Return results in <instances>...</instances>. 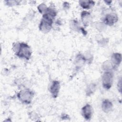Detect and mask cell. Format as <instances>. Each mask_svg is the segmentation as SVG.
<instances>
[{
    "instance_id": "5bb4252c",
    "label": "cell",
    "mask_w": 122,
    "mask_h": 122,
    "mask_svg": "<svg viewBox=\"0 0 122 122\" xmlns=\"http://www.w3.org/2000/svg\"><path fill=\"white\" fill-rule=\"evenodd\" d=\"M96 89V85L94 83L90 84L86 88V93L87 96H90L92 94Z\"/></svg>"
},
{
    "instance_id": "7a4b0ae2",
    "label": "cell",
    "mask_w": 122,
    "mask_h": 122,
    "mask_svg": "<svg viewBox=\"0 0 122 122\" xmlns=\"http://www.w3.org/2000/svg\"><path fill=\"white\" fill-rule=\"evenodd\" d=\"M54 18L51 16L43 14L42 18L39 25V28L41 31L44 33L49 32L52 29Z\"/></svg>"
},
{
    "instance_id": "3957f363",
    "label": "cell",
    "mask_w": 122,
    "mask_h": 122,
    "mask_svg": "<svg viewBox=\"0 0 122 122\" xmlns=\"http://www.w3.org/2000/svg\"><path fill=\"white\" fill-rule=\"evenodd\" d=\"M34 96V92L29 89L20 90L17 95L18 99L23 103L30 104Z\"/></svg>"
},
{
    "instance_id": "8fae6325",
    "label": "cell",
    "mask_w": 122,
    "mask_h": 122,
    "mask_svg": "<svg viewBox=\"0 0 122 122\" xmlns=\"http://www.w3.org/2000/svg\"><path fill=\"white\" fill-rule=\"evenodd\" d=\"M113 105L112 102L108 99L103 101L102 104V110L105 113H108L112 110Z\"/></svg>"
},
{
    "instance_id": "e0dca14e",
    "label": "cell",
    "mask_w": 122,
    "mask_h": 122,
    "mask_svg": "<svg viewBox=\"0 0 122 122\" xmlns=\"http://www.w3.org/2000/svg\"><path fill=\"white\" fill-rule=\"evenodd\" d=\"M6 4L9 6H13L16 5H19L20 3V1L18 0H6L5 1Z\"/></svg>"
},
{
    "instance_id": "9a60e30c",
    "label": "cell",
    "mask_w": 122,
    "mask_h": 122,
    "mask_svg": "<svg viewBox=\"0 0 122 122\" xmlns=\"http://www.w3.org/2000/svg\"><path fill=\"white\" fill-rule=\"evenodd\" d=\"M70 27L72 29V30H81V28L79 25V22L77 20H72L70 22Z\"/></svg>"
},
{
    "instance_id": "d6986e66",
    "label": "cell",
    "mask_w": 122,
    "mask_h": 122,
    "mask_svg": "<svg viewBox=\"0 0 122 122\" xmlns=\"http://www.w3.org/2000/svg\"><path fill=\"white\" fill-rule=\"evenodd\" d=\"M63 8H64L65 9H68L70 8V4L68 2H65L63 3Z\"/></svg>"
},
{
    "instance_id": "5b68a950",
    "label": "cell",
    "mask_w": 122,
    "mask_h": 122,
    "mask_svg": "<svg viewBox=\"0 0 122 122\" xmlns=\"http://www.w3.org/2000/svg\"><path fill=\"white\" fill-rule=\"evenodd\" d=\"M118 20V17L115 13H110L105 15L104 18L103 22L105 25L112 26Z\"/></svg>"
},
{
    "instance_id": "30bf717a",
    "label": "cell",
    "mask_w": 122,
    "mask_h": 122,
    "mask_svg": "<svg viewBox=\"0 0 122 122\" xmlns=\"http://www.w3.org/2000/svg\"><path fill=\"white\" fill-rule=\"evenodd\" d=\"M121 61L122 55L121 53L118 52H115L112 54L111 56V61L114 68L119 66L120 64Z\"/></svg>"
},
{
    "instance_id": "ac0fdd59",
    "label": "cell",
    "mask_w": 122,
    "mask_h": 122,
    "mask_svg": "<svg viewBox=\"0 0 122 122\" xmlns=\"http://www.w3.org/2000/svg\"><path fill=\"white\" fill-rule=\"evenodd\" d=\"M118 89L119 92H121L122 91V79H120L118 82Z\"/></svg>"
},
{
    "instance_id": "9c48e42d",
    "label": "cell",
    "mask_w": 122,
    "mask_h": 122,
    "mask_svg": "<svg viewBox=\"0 0 122 122\" xmlns=\"http://www.w3.org/2000/svg\"><path fill=\"white\" fill-rule=\"evenodd\" d=\"M81 18L85 27L89 26L92 21V15L91 13L86 10H83L81 12Z\"/></svg>"
},
{
    "instance_id": "7c38bea8",
    "label": "cell",
    "mask_w": 122,
    "mask_h": 122,
    "mask_svg": "<svg viewBox=\"0 0 122 122\" xmlns=\"http://www.w3.org/2000/svg\"><path fill=\"white\" fill-rule=\"evenodd\" d=\"M79 3L84 9H90L94 6L95 1L93 0H80Z\"/></svg>"
},
{
    "instance_id": "8992f818",
    "label": "cell",
    "mask_w": 122,
    "mask_h": 122,
    "mask_svg": "<svg viewBox=\"0 0 122 122\" xmlns=\"http://www.w3.org/2000/svg\"><path fill=\"white\" fill-rule=\"evenodd\" d=\"M60 89V82L58 81H53L50 87V92L53 98H56L58 97Z\"/></svg>"
},
{
    "instance_id": "4fadbf2b",
    "label": "cell",
    "mask_w": 122,
    "mask_h": 122,
    "mask_svg": "<svg viewBox=\"0 0 122 122\" xmlns=\"http://www.w3.org/2000/svg\"><path fill=\"white\" fill-rule=\"evenodd\" d=\"M102 68L104 71H112V70L114 68L111 61H105L102 65Z\"/></svg>"
},
{
    "instance_id": "2e32d148",
    "label": "cell",
    "mask_w": 122,
    "mask_h": 122,
    "mask_svg": "<svg viewBox=\"0 0 122 122\" xmlns=\"http://www.w3.org/2000/svg\"><path fill=\"white\" fill-rule=\"evenodd\" d=\"M48 7H47V6L44 3H42L38 6L37 9L39 12L43 15L46 12Z\"/></svg>"
},
{
    "instance_id": "52a82bcc",
    "label": "cell",
    "mask_w": 122,
    "mask_h": 122,
    "mask_svg": "<svg viewBox=\"0 0 122 122\" xmlns=\"http://www.w3.org/2000/svg\"><path fill=\"white\" fill-rule=\"evenodd\" d=\"M93 113V109L89 104H86L81 109V114L83 118L86 120L91 119Z\"/></svg>"
},
{
    "instance_id": "277c9868",
    "label": "cell",
    "mask_w": 122,
    "mask_h": 122,
    "mask_svg": "<svg viewBox=\"0 0 122 122\" xmlns=\"http://www.w3.org/2000/svg\"><path fill=\"white\" fill-rule=\"evenodd\" d=\"M113 74L112 71H104L102 76V81L103 87L106 90L110 89L112 85Z\"/></svg>"
},
{
    "instance_id": "ba28073f",
    "label": "cell",
    "mask_w": 122,
    "mask_h": 122,
    "mask_svg": "<svg viewBox=\"0 0 122 122\" xmlns=\"http://www.w3.org/2000/svg\"><path fill=\"white\" fill-rule=\"evenodd\" d=\"M86 62V60L84 55L81 54H77L74 60V65L76 70H80Z\"/></svg>"
},
{
    "instance_id": "6da1fadb",
    "label": "cell",
    "mask_w": 122,
    "mask_h": 122,
    "mask_svg": "<svg viewBox=\"0 0 122 122\" xmlns=\"http://www.w3.org/2000/svg\"><path fill=\"white\" fill-rule=\"evenodd\" d=\"M13 50L19 58L29 60L31 56L32 51L30 47L26 43L17 42L13 45Z\"/></svg>"
}]
</instances>
